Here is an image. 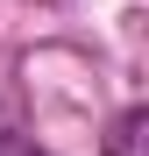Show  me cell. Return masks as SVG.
<instances>
[{
	"label": "cell",
	"mask_w": 149,
	"mask_h": 156,
	"mask_svg": "<svg viewBox=\"0 0 149 156\" xmlns=\"http://www.w3.org/2000/svg\"><path fill=\"white\" fill-rule=\"evenodd\" d=\"M142 128H149V114L128 107V114L114 121V135H107V156H142Z\"/></svg>",
	"instance_id": "obj_1"
}]
</instances>
